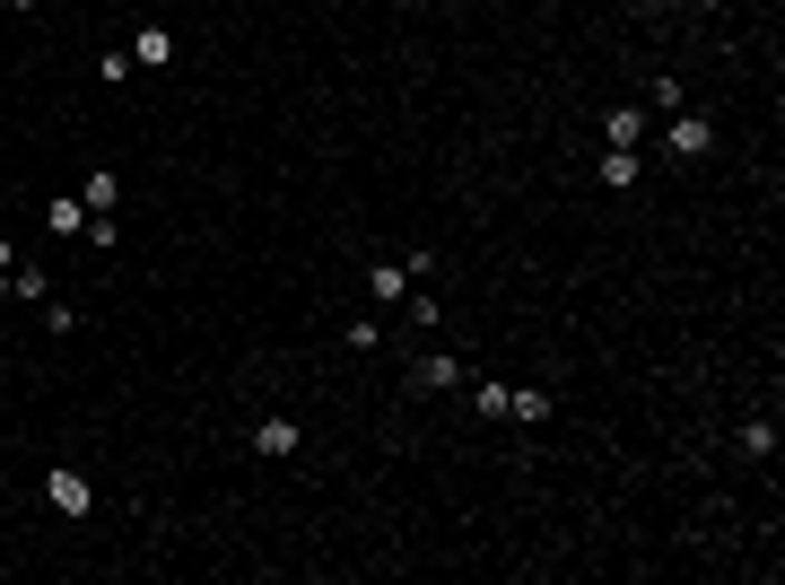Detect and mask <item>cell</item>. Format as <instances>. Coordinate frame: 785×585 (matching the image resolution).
Returning a JSON list of instances; mask_svg holds the SVG:
<instances>
[{"instance_id": "obj_17", "label": "cell", "mask_w": 785, "mask_h": 585, "mask_svg": "<svg viewBox=\"0 0 785 585\" xmlns=\"http://www.w3.org/2000/svg\"><path fill=\"white\" fill-rule=\"evenodd\" d=\"M0 9H36V0H0Z\"/></svg>"}, {"instance_id": "obj_12", "label": "cell", "mask_w": 785, "mask_h": 585, "mask_svg": "<svg viewBox=\"0 0 785 585\" xmlns=\"http://www.w3.org/2000/svg\"><path fill=\"white\" fill-rule=\"evenodd\" d=\"M742 455L768 464V455H777V420H742Z\"/></svg>"}, {"instance_id": "obj_9", "label": "cell", "mask_w": 785, "mask_h": 585, "mask_svg": "<svg viewBox=\"0 0 785 585\" xmlns=\"http://www.w3.org/2000/svg\"><path fill=\"white\" fill-rule=\"evenodd\" d=\"M79 202H88V211H114V202H122V175H114V166H97V175L79 184Z\"/></svg>"}, {"instance_id": "obj_6", "label": "cell", "mask_w": 785, "mask_h": 585, "mask_svg": "<svg viewBox=\"0 0 785 585\" xmlns=\"http://www.w3.org/2000/svg\"><path fill=\"white\" fill-rule=\"evenodd\" d=\"M602 140H611V149H637V140H646V114H637V106H611V114H602Z\"/></svg>"}, {"instance_id": "obj_3", "label": "cell", "mask_w": 785, "mask_h": 585, "mask_svg": "<svg viewBox=\"0 0 785 585\" xmlns=\"http://www.w3.org/2000/svg\"><path fill=\"white\" fill-rule=\"evenodd\" d=\"M411 384H419V393H454V384H463V359H445V350H428V359L411 368Z\"/></svg>"}, {"instance_id": "obj_4", "label": "cell", "mask_w": 785, "mask_h": 585, "mask_svg": "<svg viewBox=\"0 0 785 585\" xmlns=\"http://www.w3.org/2000/svg\"><path fill=\"white\" fill-rule=\"evenodd\" d=\"M366 298H375V306H402V298H411V271H402V254L366 271Z\"/></svg>"}, {"instance_id": "obj_18", "label": "cell", "mask_w": 785, "mask_h": 585, "mask_svg": "<svg viewBox=\"0 0 785 585\" xmlns=\"http://www.w3.org/2000/svg\"><path fill=\"white\" fill-rule=\"evenodd\" d=\"M698 9H725V0H698Z\"/></svg>"}, {"instance_id": "obj_5", "label": "cell", "mask_w": 785, "mask_h": 585, "mask_svg": "<svg viewBox=\"0 0 785 585\" xmlns=\"http://www.w3.org/2000/svg\"><path fill=\"white\" fill-rule=\"evenodd\" d=\"M637 175H646V149H602V184L611 193H637Z\"/></svg>"}, {"instance_id": "obj_11", "label": "cell", "mask_w": 785, "mask_h": 585, "mask_svg": "<svg viewBox=\"0 0 785 585\" xmlns=\"http://www.w3.org/2000/svg\"><path fill=\"white\" fill-rule=\"evenodd\" d=\"M140 70H166V61H175V36H166V27H140Z\"/></svg>"}, {"instance_id": "obj_1", "label": "cell", "mask_w": 785, "mask_h": 585, "mask_svg": "<svg viewBox=\"0 0 785 585\" xmlns=\"http://www.w3.org/2000/svg\"><path fill=\"white\" fill-rule=\"evenodd\" d=\"M655 140H664L673 158H707V149H716V123H707V114H689V106H673V114H664V131H655Z\"/></svg>"}, {"instance_id": "obj_10", "label": "cell", "mask_w": 785, "mask_h": 585, "mask_svg": "<svg viewBox=\"0 0 785 585\" xmlns=\"http://www.w3.org/2000/svg\"><path fill=\"white\" fill-rule=\"evenodd\" d=\"M9 298H36V306H45V298H52V271L45 263H18V271H9Z\"/></svg>"}, {"instance_id": "obj_14", "label": "cell", "mask_w": 785, "mask_h": 585, "mask_svg": "<svg viewBox=\"0 0 785 585\" xmlns=\"http://www.w3.org/2000/svg\"><path fill=\"white\" fill-rule=\"evenodd\" d=\"M131 70H140V61L122 53V45H114V53H97V79H105V88H122V79H131Z\"/></svg>"}, {"instance_id": "obj_7", "label": "cell", "mask_w": 785, "mask_h": 585, "mask_svg": "<svg viewBox=\"0 0 785 585\" xmlns=\"http://www.w3.org/2000/svg\"><path fill=\"white\" fill-rule=\"evenodd\" d=\"M254 455H271V464H279V455H297V420H262L254 428Z\"/></svg>"}, {"instance_id": "obj_8", "label": "cell", "mask_w": 785, "mask_h": 585, "mask_svg": "<svg viewBox=\"0 0 785 585\" xmlns=\"http://www.w3.org/2000/svg\"><path fill=\"white\" fill-rule=\"evenodd\" d=\"M45 227H52V236H88V202H70V193L45 202Z\"/></svg>"}, {"instance_id": "obj_2", "label": "cell", "mask_w": 785, "mask_h": 585, "mask_svg": "<svg viewBox=\"0 0 785 585\" xmlns=\"http://www.w3.org/2000/svg\"><path fill=\"white\" fill-rule=\"evenodd\" d=\"M45 507H52V516H70V525H79V516L97 507V489H88V472H70V464H61V472H45Z\"/></svg>"}, {"instance_id": "obj_16", "label": "cell", "mask_w": 785, "mask_h": 585, "mask_svg": "<svg viewBox=\"0 0 785 585\" xmlns=\"http://www.w3.org/2000/svg\"><path fill=\"white\" fill-rule=\"evenodd\" d=\"M0 306H9V271H0Z\"/></svg>"}, {"instance_id": "obj_15", "label": "cell", "mask_w": 785, "mask_h": 585, "mask_svg": "<svg viewBox=\"0 0 785 585\" xmlns=\"http://www.w3.org/2000/svg\"><path fill=\"white\" fill-rule=\"evenodd\" d=\"M88 245H97V254H114V245H122V227H114V211H88Z\"/></svg>"}, {"instance_id": "obj_13", "label": "cell", "mask_w": 785, "mask_h": 585, "mask_svg": "<svg viewBox=\"0 0 785 585\" xmlns=\"http://www.w3.org/2000/svg\"><path fill=\"white\" fill-rule=\"evenodd\" d=\"M507 420L541 428V420H550V393H532V384H523V393H507Z\"/></svg>"}]
</instances>
